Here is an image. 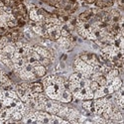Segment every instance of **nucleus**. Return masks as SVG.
Instances as JSON below:
<instances>
[{"label": "nucleus", "mask_w": 124, "mask_h": 124, "mask_svg": "<svg viewBox=\"0 0 124 124\" xmlns=\"http://www.w3.org/2000/svg\"><path fill=\"white\" fill-rule=\"evenodd\" d=\"M88 87H89V89H91L92 91H95V90L98 89L100 86H99V85L97 84L96 80H90V81H89V85H88Z\"/></svg>", "instance_id": "nucleus-8"}, {"label": "nucleus", "mask_w": 124, "mask_h": 124, "mask_svg": "<svg viewBox=\"0 0 124 124\" xmlns=\"http://www.w3.org/2000/svg\"><path fill=\"white\" fill-rule=\"evenodd\" d=\"M81 105H82V108L88 111L92 105V99H84L81 102Z\"/></svg>", "instance_id": "nucleus-5"}, {"label": "nucleus", "mask_w": 124, "mask_h": 124, "mask_svg": "<svg viewBox=\"0 0 124 124\" xmlns=\"http://www.w3.org/2000/svg\"><path fill=\"white\" fill-rule=\"evenodd\" d=\"M74 100V95L71 93V91L69 89H64L61 92V97H60V101L62 102H71Z\"/></svg>", "instance_id": "nucleus-1"}, {"label": "nucleus", "mask_w": 124, "mask_h": 124, "mask_svg": "<svg viewBox=\"0 0 124 124\" xmlns=\"http://www.w3.org/2000/svg\"><path fill=\"white\" fill-rule=\"evenodd\" d=\"M52 63H53V62L51 61V59H49V58H42L40 60V64L42 65V66H44L46 69H48L51 65H52Z\"/></svg>", "instance_id": "nucleus-7"}, {"label": "nucleus", "mask_w": 124, "mask_h": 124, "mask_svg": "<svg viewBox=\"0 0 124 124\" xmlns=\"http://www.w3.org/2000/svg\"><path fill=\"white\" fill-rule=\"evenodd\" d=\"M59 66H60V68H61V69H65V68H66V64H65V62L61 61V62H60V65H59Z\"/></svg>", "instance_id": "nucleus-11"}, {"label": "nucleus", "mask_w": 124, "mask_h": 124, "mask_svg": "<svg viewBox=\"0 0 124 124\" xmlns=\"http://www.w3.org/2000/svg\"><path fill=\"white\" fill-rule=\"evenodd\" d=\"M70 34V32L68 30V29H64V28H61V36L62 37H65V38H68V36Z\"/></svg>", "instance_id": "nucleus-9"}, {"label": "nucleus", "mask_w": 124, "mask_h": 124, "mask_svg": "<svg viewBox=\"0 0 124 124\" xmlns=\"http://www.w3.org/2000/svg\"><path fill=\"white\" fill-rule=\"evenodd\" d=\"M0 7H4V3L2 0H0Z\"/></svg>", "instance_id": "nucleus-12"}, {"label": "nucleus", "mask_w": 124, "mask_h": 124, "mask_svg": "<svg viewBox=\"0 0 124 124\" xmlns=\"http://www.w3.org/2000/svg\"><path fill=\"white\" fill-rule=\"evenodd\" d=\"M33 73L35 74V76L38 78H44L47 75V69L44 66H42V65H39V66L34 67Z\"/></svg>", "instance_id": "nucleus-2"}, {"label": "nucleus", "mask_w": 124, "mask_h": 124, "mask_svg": "<svg viewBox=\"0 0 124 124\" xmlns=\"http://www.w3.org/2000/svg\"><path fill=\"white\" fill-rule=\"evenodd\" d=\"M67 59H68V56H67L66 54H63V55L61 56V58H60V60H61V61H63V62H66Z\"/></svg>", "instance_id": "nucleus-10"}, {"label": "nucleus", "mask_w": 124, "mask_h": 124, "mask_svg": "<svg viewBox=\"0 0 124 124\" xmlns=\"http://www.w3.org/2000/svg\"><path fill=\"white\" fill-rule=\"evenodd\" d=\"M30 88L32 91L34 92H38V93H41V92H44L45 87L43 85L42 82L40 81H33L30 84Z\"/></svg>", "instance_id": "nucleus-3"}, {"label": "nucleus", "mask_w": 124, "mask_h": 124, "mask_svg": "<svg viewBox=\"0 0 124 124\" xmlns=\"http://www.w3.org/2000/svg\"><path fill=\"white\" fill-rule=\"evenodd\" d=\"M96 81H97V84L99 85V86H105L107 85V79L105 78V76H99L97 78H96Z\"/></svg>", "instance_id": "nucleus-6"}, {"label": "nucleus", "mask_w": 124, "mask_h": 124, "mask_svg": "<svg viewBox=\"0 0 124 124\" xmlns=\"http://www.w3.org/2000/svg\"><path fill=\"white\" fill-rule=\"evenodd\" d=\"M11 118L15 121V122H20L22 119H23V114L21 111H18V110H15L12 114H11Z\"/></svg>", "instance_id": "nucleus-4"}]
</instances>
